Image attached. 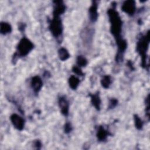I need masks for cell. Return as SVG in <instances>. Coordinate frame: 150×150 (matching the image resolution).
I'll list each match as a JSON object with an SVG mask.
<instances>
[{"mask_svg":"<svg viewBox=\"0 0 150 150\" xmlns=\"http://www.w3.org/2000/svg\"><path fill=\"white\" fill-rule=\"evenodd\" d=\"M110 22V30L111 33L115 37V39L121 38V32L122 30V22L118 15V13L115 9H109L107 11Z\"/></svg>","mask_w":150,"mask_h":150,"instance_id":"cell-1","label":"cell"},{"mask_svg":"<svg viewBox=\"0 0 150 150\" xmlns=\"http://www.w3.org/2000/svg\"><path fill=\"white\" fill-rule=\"evenodd\" d=\"M149 33L146 35L142 36L138 40L137 45V50L141 55L142 59V66L146 67V52L147 50L149 45Z\"/></svg>","mask_w":150,"mask_h":150,"instance_id":"cell-2","label":"cell"},{"mask_svg":"<svg viewBox=\"0 0 150 150\" xmlns=\"http://www.w3.org/2000/svg\"><path fill=\"white\" fill-rule=\"evenodd\" d=\"M32 42L26 38H23L19 41L17 46L16 54L20 57L26 56L33 48Z\"/></svg>","mask_w":150,"mask_h":150,"instance_id":"cell-3","label":"cell"},{"mask_svg":"<svg viewBox=\"0 0 150 150\" xmlns=\"http://www.w3.org/2000/svg\"><path fill=\"white\" fill-rule=\"evenodd\" d=\"M49 29L55 38L60 36L63 32V25L59 17H53L49 23Z\"/></svg>","mask_w":150,"mask_h":150,"instance_id":"cell-4","label":"cell"},{"mask_svg":"<svg viewBox=\"0 0 150 150\" xmlns=\"http://www.w3.org/2000/svg\"><path fill=\"white\" fill-rule=\"evenodd\" d=\"M121 10L129 15H133L136 10L135 2L134 1H126L121 6Z\"/></svg>","mask_w":150,"mask_h":150,"instance_id":"cell-5","label":"cell"},{"mask_svg":"<svg viewBox=\"0 0 150 150\" xmlns=\"http://www.w3.org/2000/svg\"><path fill=\"white\" fill-rule=\"evenodd\" d=\"M10 120L12 125L16 129L20 131L23 129L24 127V120L22 117L16 114H13L10 117Z\"/></svg>","mask_w":150,"mask_h":150,"instance_id":"cell-6","label":"cell"},{"mask_svg":"<svg viewBox=\"0 0 150 150\" xmlns=\"http://www.w3.org/2000/svg\"><path fill=\"white\" fill-rule=\"evenodd\" d=\"M53 6V17H59L60 15L63 13L66 9V6L62 1H54Z\"/></svg>","mask_w":150,"mask_h":150,"instance_id":"cell-7","label":"cell"},{"mask_svg":"<svg viewBox=\"0 0 150 150\" xmlns=\"http://www.w3.org/2000/svg\"><path fill=\"white\" fill-rule=\"evenodd\" d=\"M30 84L34 92L38 93L42 87L43 82L39 76H35L32 78Z\"/></svg>","mask_w":150,"mask_h":150,"instance_id":"cell-8","label":"cell"},{"mask_svg":"<svg viewBox=\"0 0 150 150\" xmlns=\"http://www.w3.org/2000/svg\"><path fill=\"white\" fill-rule=\"evenodd\" d=\"M59 105L60 109V111L65 116H67L69 114V103L66 98L61 97L59 100Z\"/></svg>","mask_w":150,"mask_h":150,"instance_id":"cell-9","label":"cell"},{"mask_svg":"<svg viewBox=\"0 0 150 150\" xmlns=\"http://www.w3.org/2000/svg\"><path fill=\"white\" fill-rule=\"evenodd\" d=\"M97 4L96 1H93L92 5L89 8V17L90 19L92 22H95L98 18V12H97Z\"/></svg>","mask_w":150,"mask_h":150,"instance_id":"cell-10","label":"cell"},{"mask_svg":"<svg viewBox=\"0 0 150 150\" xmlns=\"http://www.w3.org/2000/svg\"><path fill=\"white\" fill-rule=\"evenodd\" d=\"M108 135V131L102 126H100L97 132V137L100 141H105Z\"/></svg>","mask_w":150,"mask_h":150,"instance_id":"cell-11","label":"cell"},{"mask_svg":"<svg viewBox=\"0 0 150 150\" xmlns=\"http://www.w3.org/2000/svg\"><path fill=\"white\" fill-rule=\"evenodd\" d=\"M91 97V102L93 105L97 110H100V104H101V100L99 97V94L98 93L93 94L90 95Z\"/></svg>","mask_w":150,"mask_h":150,"instance_id":"cell-12","label":"cell"},{"mask_svg":"<svg viewBox=\"0 0 150 150\" xmlns=\"http://www.w3.org/2000/svg\"><path fill=\"white\" fill-rule=\"evenodd\" d=\"M12 31V27L8 23L2 22L0 24V32L2 35H6L11 33Z\"/></svg>","mask_w":150,"mask_h":150,"instance_id":"cell-13","label":"cell"},{"mask_svg":"<svg viewBox=\"0 0 150 150\" xmlns=\"http://www.w3.org/2000/svg\"><path fill=\"white\" fill-rule=\"evenodd\" d=\"M58 56L59 57V59L62 61L66 60L70 57V54H69V52L67 51V49H66L64 47H62L59 50Z\"/></svg>","mask_w":150,"mask_h":150,"instance_id":"cell-14","label":"cell"},{"mask_svg":"<svg viewBox=\"0 0 150 150\" xmlns=\"http://www.w3.org/2000/svg\"><path fill=\"white\" fill-rule=\"evenodd\" d=\"M80 83L79 79L74 76H71L69 79V86L73 90H76Z\"/></svg>","mask_w":150,"mask_h":150,"instance_id":"cell-15","label":"cell"},{"mask_svg":"<svg viewBox=\"0 0 150 150\" xmlns=\"http://www.w3.org/2000/svg\"><path fill=\"white\" fill-rule=\"evenodd\" d=\"M111 83V77L110 76H104L103 77V78L101 79V86L105 88H107L109 87V86H110Z\"/></svg>","mask_w":150,"mask_h":150,"instance_id":"cell-16","label":"cell"},{"mask_svg":"<svg viewBox=\"0 0 150 150\" xmlns=\"http://www.w3.org/2000/svg\"><path fill=\"white\" fill-rule=\"evenodd\" d=\"M134 122H135V127L138 129H142V127H143V121H142V120L136 114L134 115Z\"/></svg>","mask_w":150,"mask_h":150,"instance_id":"cell-17","label":"cell"},{"mask_svg":"<svg viewBox=\"0 0 150 150\" xmlns=\"http://www.w3.org/2000/svg\"><path fill=\"white\" fill-rule=\"evenodd\" d=\"M77 63L78 66H86L87 64V60L83 56H79L77 58Z\"/></svg>","mask_w":150,"mask_h":150,"instance_id":"cell-18","label":"cell"},{"mask_svg":"<svg viewBox=\"0 0 150 150\" xmlns=\"http://www.w3.org/2000/svg\"><path fill=\"white\" fill-rule=\"evenodd\" d=\"M72 70H73V71L75 74L79 75V76H83V73L82 72L81 70L80 69V68L79 66H74L73 67Z\"/></svg>","mask_w":150,"mask_h":150,"instance_id":"cell-19","label":"cell"},{"mask_svg":"<svg viewBox=\"0 0 150 150\" xmlns=\"http://www.w3.org/2000/svg\"><path fill=\"white\" fill-rule=\"evenodd\" d=\"M117 104H118V101H117V100H116V99H115V98H112V99L110 101V102H109V105H108V107H109L110 108H113L114 107H115L117 105Z\"/></svg>","mask_w":150,"mask_h":150,"instance_id":"cell-20","label":"cell"},{"mask_svg":"<svg viewBox=\"0 0 150 150\" xmlns=\"http://www.w3.org/2000/svg\"><path fill=\"white\" fill-rule=\"evenodd\" d=\"M71 130H72V127H71V124L69 122L66 123L64 125V132L66 133H69V132H71Z\"/></svg>","mask_w":150,"mask_h":150,"instance_id":"cell-21","label":"cell"},{"mask_svg":"<svg viewBox=\"0 0 150 150\" xmlns=\"http://www.w3.org/2000/svg\"><path fill=\"white\" fill-rule=\"evenodd\" d=\"M35 146H36V148L39 149V148H40L41 145H42L40 141H39V140H37V141L35 142Z\"/></svg>","mask_w":150,"mask_h":150,"instance_id":"cell-22","label":"cell"}]
</instances>
